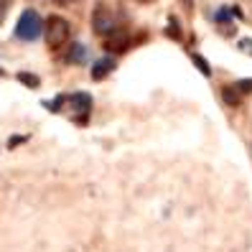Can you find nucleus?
I'll list each match as a JSON object with an SVG mask.
<instances>
[{"instance_id": "18", "label": "nucleus", "mask_w": 252, "mask_h": 252, "mask_svg": "<svg viewBox=\"0 0 252 252\" xmlns=\"http://www.w3.org/2000/svg\"><path fill=\"white\" fill-rule=\"evenodd\" d=\"M3 74H5V71H3V69H0V77H3Z\"/></svg>"}, {"instance_id": "15", "label": "nucleus", "mask_w": 252, "mask_h": 252, "mask_svg": "<svg viewBox=\"0 0 252 252\" xmlns=\"http://www.w3.org/2000/svg\"><path fill=\"white\" fill-rule=\"evenodd\" d=\"M8 5H10V0H0V18L5 16V10H8Z\"/></svg>"}, {"instance_id": "7", "label": "nucleus", "mask_w": 252, "mask_h": 252, "mask_svg": "<svg viewBox=\"0 0 252 252\" xmlns=\"http://www.w3.org/2000/svg\"><path fill=\"white\" fill-rule=\"evenodd\" d=\"M221 97H224V102L229 107H237V105H242V92L237 90V87H224V90H221Z\"/></svg>"}, {"instance_id": "10", "label": "nucleus", "mask_w": 252, "mask_h": 252, "mask_svg": "<svg viewBox=\"0 0 252 252\" xmlns=\"http://www.w3.org/2000/svg\"><path fill=\"white\" fill-rule=\"evenodd\" d=\"M18 82H23L28 90H36V87L41 84V79L36 77V74H31V71H18Z\"/></svg>"}, {"instance_id": "2", "label": "nucleus", "mask_w": 252, "mask_h": 252, "mask_svg": "<svg viewBox=\"0 0 252 252\" xmlns=\"http://www.w3.org/2000/svg\"><path fill=\"white\" fill-rule=\"evenodd\" d=\"M69 38V23L62 18V16H51L46 18V41L49 46H62V43Z\"/></svg>"}, {"instance_id": "13", "label": "nucleus", "mask_w": 252, "mask_h": 252, "mask_svg": "<svg viewBox=\"0 0 252 252\" xmlns=\"http://www.w3.org/2000/svg\"><path fill=\"white\" fill-rule=\"evenodd\" d=\"M229 16H232V10H229V8H221V10L217 13V23H227Z\"/></svg>"}, {"instance_id": "14", "label": "nucleus", "mask_w": 252, "mask_h": 252, "mask_svg": "<svg viewBox=\"0 0 252 252\" xmlns=\"http://www.w3.org/2000/svg\"><path fill=\"white\" fill-rule=\"evenodd\" d=\"M21 143H26V135H13V138L8 140V148H16V145H21Z\"/></svg>"}, {"instance_id": "11", "label": "nucleus", "mask_w": 252, "mask_h": 252, "mask_svg": "<svg viewBox=\"0 0 252 252\" xmlns=\"http://www.w3.org/2000/svg\"><path fill=\"white\" fill-rule=\"evenodd\" d=\"M234 87H237V90H240L242 94H250V92H252V79H240Z\"/></svg>"}, {"instance_id": "12", "label": "nucleus", "mask_w": 252, "mask_h": 252, "mask_svg": "<svg viewBox=\"0 0 252 252\" xmlns=\"http://www.w3.org/2000/svg\"><path fill=\"white\" fill-rule=\"evenodd\" d=\"M237 46H240L242 54H250V56H252V38H242L240 43H237Z\"/></svg>"}, {"instance_id": "17", "label": "nucleus", "mask_w": 252, "mask_h": 252, "mask_svg": "<svg viewBox=\"0 0 252 252\" xmlns=\"http://www.w3.org/2000/svg\"><path fill=\"white\" fill-rule=\"evenodd\" d=\"M59 5H71V3H77V0H56Z\"/></svg>"}, {"instance_id": "4", "label": "nucleus", "mask_w": 252, "mask_h": 252, "mask_svg": "<svg viewBox=\"0 0 252 252\" xmlns=\"http://www.w3.org/2000/svg\"><path fill=\"white\" fill-rule=\"evenodd\" d=\"M69 105L77 110V112H82V117L87 120V112H90V107H92V97L87 94V92H77V94L69 97Z\"/></svg>"}, {"instance_id": "9", "label": "nucleus", "mask_w": 252, "mask_h": 252, "mask_svg": "<svg viewBox=\"0 0 252 252\" xmlns=\"http://www.w3.org/2000/svg\"><path fill=\"white\" fill-rule=\"evenodd\" d=\"M191 62H194V66L204 74V77H212V66H209V62H206L204 56H199V54H191Z\"/></svg>"}, {"instance_id": "8", "label": "nucleus", "mask_w": 252, "mask_h": 252, "mask_svg": "<svg viewBox=\"0 0 252 252\" xmlns=\"http://www.w3.org/2000/svg\"><path fill=\"white\" fill-rule=\"evenodd\" d=\"M84 59H87V49L82 46V43H71L66 62H69V64H84Z\"/></svg>"}, {"instance_id": "5", "label": "nucleus", "mask_w": 252, "mask_h": 252, "mask_svg": "<svg viewBox=\"0 0 252 252\" xmlns=\"http://www.w3.org/2000/svg\"><path fill=\"white\" fill-rule=\"evenodd\" d=\"M105 49H107V51H112V54L125 51V49H127V36H125V33H120V31H112V33L107 36V41H105Z\"/></svg>"}, {"instance_id": "1", "label": "nucleus", "mask_w": 252, "mask_h": 252, "mask_svg": "<svg viewBox=\"0 0 252 252\" xmlns=\"http://www.w3.org/2000/svg\"><path fill=\"white\" fill-rule=\"evenodd\" d=\"M43 31V21L41 16L33 10V8H28L21 13V18H18V26H16V38L21 41H36Z\"/></svg>"}, {"instance_id": "6", "label": "nucleus", "mask_w": 252, "mask_h": 252, "mask_svg": "<svg viewBox=\"0 0 252 252\" xmlns=\"http://www.w3.org/2000/svg\"><path fill=\"white\" fill-rule=\"evenodd\" d=\"M112 69H115V59L112 56H105V59H99V62L92 66V77L99 82V79H105Z\"/></svg>"}, {"instance_id": "3", "label": "nucleus", "mask_w": 252, "mask_h": 252, "mask_svg": "<svg viewBox=\"0 0 252 252\" xmlns=\"http://www.w3.org/2000/svg\"><path fill=\"white\" fill-rule=\"evenodd\" d=\"M92 28L97 36H110L115 31V18L110 8H105V3H97L94 5V13H92Z\"/></svg>"}, {"instance_id": "16", "label": "nucleus", "mask_w": 252, "mask_h": 252, "mask_svg": "<svg viewBox=\"0 0 252 252\" xmlns=\"http://www.w3.org/2000/svg\"><path fill=\"white\" fill-rule=\"evenodd\" d=\"M179 3H181L186 10H191V8H194V0H179Z\"/></svg>"}]
</instances>
